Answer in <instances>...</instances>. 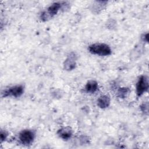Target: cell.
I'll use <instances>...</instances> for the list:
<instances>
[{
	"mask_svg": "<svg viewBox=\"0 0 149 149\" xmlns=\"http://www.w3.org/2000/svg\"><path fill=\"white\" fill-rule=\"evenodd\" d=\"M148 88V82L146 76H141L136 84V92L138 96H141L147 91Z\"/></svg>",
	"mask_w": 149,
	"mask_h": 149,
	"instance_id": "5",
	"label": "cell"
},
{
	"mask_svg": "<svg viewBox=\"0 0 149 149\" xmlns=\"http://www.w3.org/2000/svg\"><path fill=\"white\" fill-rule=\"evenodd\" d=\"M110 104V98L108 96L103 95L100 97L97 100V105L101 108H107Z\"/></svg>",
	"mask_w": 149,
	"mask_h": 149,
	"instance_id": "7",
	"label": "cell"
},
{
	"mask_svg": "<svg viewBox=\"0 0 149 149\" xmlns=\"http://www.w3.org/2000/svg\"><path fill=\"white\" fill-rule=\"evenodd\" d=\"M141 109L142 110L143 112H147L148 111V105H147V104H143L141 106Z\"/></svg>",
	"mask_w": 149,
	"mask_h": 149,
	"instance_id": "12",
	"label": "cell"
},
{
	"mask_svg": "<svg viewBox=\"0 0 149 149\" xmlns=\"http://www.w3.org/2000/svg\"><path fill=\"white\" fill-rule=\"evenodd\" d=\"M129 92V89L128 88H126V87L120 88L118 90V93H117L118 96L120 98H124L126 97V95Z\"/></svg>",
	"mask_w": 149,
	"mask_h": 149,
	"instance_id": "10",
	"label": "cell"
},
{
	"mask_svg": "<svg viewBox=\"0 0 149 149\" xmlns=\"http://www.w3.org/2000/svg\"><path fill=\"white\" fill-rule=\"evenodd\" d=\"M8 136V133L5 132V131H3V130H1V134H0V136H1V141H4L6 137Z\"/></svg>",
	"mask_w": 149,
	"mask_h": 149,
	"instance_id": "11",
	"label": "cell"
},
{
	"mask_svg": "<svg viewBox=\"0 0 149 149\" xmlns=\"http://www.w3.org/2000/svg\"><path fill=\"white\" fill-rule=\"evenodd\" d=\"M61 3L59 2H55L49 6L47 10L43 12L40 16V17L43 21H47L55 16L61 8Z\"/></svg>",
	"mask_w": 149,
	"mask_h": 149,
	"instance_id": "2",
	"label": "cell"
},
{
	"mask_svg": "<svg viewBox=\"0 0 149 149\" xmlns=\"http://www.w3.org/2000/svg\"><path fill=\"white\" fill-rule=\"evenodd\" d=\"M58 135L64 140H68L72 136V132L69 127H63L58 132Z\"/></svg>",
	"mask_w": 149,
	"mask_h": 149,
	"instance_id": "8",
	"label": "cell"
},
{
	"mask_svg": "<svg viewBox=\"0 0 149 149\" xmlns=\"http://www.w3.org/2000/svg\"><path fill=\"white\" fill-rule=\"evenodd\" d=\"M88 51L93 54L100 56H107L111 54V49L109 45L104 43H95L90 45Z\"/></svg>",
	"mask_w": 149,
	"mask_h": 149,
	"instance_id": "1",
	"label": "cell"
},
{
	"mask_svg": "<svg viewBox=\"0 0 149 149\" xmlns=\"http://www.w3.org/2000/svg\"><path fill=\"white\" fill-rule=\"evenodd\" d=\"M85 89L87 93H94L98 89V83L95 80H90L87 83Z\"/></svg>",
	"mask_w": 149,
	"mask_h": 149,
	"instance_id": "9",
	"label": "cell"
},
{
	"mask_svg": "<svg viewBox=\"0 0 149 149\" xmlns=\"http://www.w3.org/2000/svg\"><path fill=\"white\" fill-rule=\"evenodd\" d=\"M76 56L74 53H71L64 62V68L66 70H72L76 67Z\"/></svg>",
	"mask_w": 149,
	"mask_h": 149,
	"instance_id": "6",
	"label": "cell"
},
{
	"mask_svg": "<svg viewBox=\"0 0 149 149\" xmlns=\"http://www.w3.org/2000/svg\"><path fill=\"white\" fill-rule=\"evenodd\" d=\"M34 133L31 130H22L19 134V140L20 142L24 145L31 144L34 139Z\"/></svg>",
	"mask_w": 149,
	"mask_h": 149,
	"instance_id": "4",
	"label": "cell"
},
{
	"mask_svg": "<svg viewBox=\"0 0 149 149\" xmlns=\"http://www.w3.org/2000/svg\"><path fill=\"white\" fill-rule=\"evenodd\" d=\"M24 91V87L22 85H17L11 87L8 89L5 90L2 93V95L3 97L9 96H12L14 97H20Z\"/></svg>",
	"mask_w": 149,
	"mask_h": 149,
	"instance_id": "3",
	"label": "cell"
}]
</instances>
